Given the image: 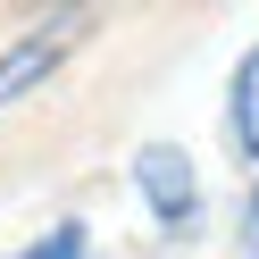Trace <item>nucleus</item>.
Listing matches in <instances>:
<instances>
[{
    "label": "nucleus",
    "instance_id": "nucleus-3",
    "mask_svg": "<svg viewBox=\"0 0 259 259\" xmlns=\"http://www.w3.org/2000/svg\"><path fill=\"white\" fill-rule=\"evenodd\" d=\"M234 142L259 159V51L242 59V75H234Z\"/></svg>",
    "mask_w": 259,
    "mask_h": 259
},
{
    "label": "nucleus",
    "instance_id": "nucleus-2",
    "mask_svg": "<svg viewBox=\"0 0 259 259\" xmlns=\"http://www.w3.org/2000/svg\"><path fill=\"white\" fill-rule=\"evenodd\" d=\"M75 34H84V17H51V25H34L25 42H9V51H0V109H9V101H25L34 84H51V75H59V59L75 51Z\"/></svg>",
    "mask_w": 259,
    "mask_h": 259
},
{
    "label": "nucleus",
    "instance_id": "nucleus-4",
    "mask_svg": "<svg viewBox=\"0 0 259 259\" xmlns=\"http://www.w3.org/2000/svg\"><path fill=\"white\" fill-rule=\"evenodd\" d=\"M17 259H84V226H51V234H42L34 251H17Z\"/></svg>",
    "mask_w": 259,
    "mask_h": 259
},
{
    "label": "nucleus",
    "instance_id": "nucleus-1",
    "mask_svg": "<svg viewBox=\"0 0 259 259\" xmlns=\"http://www.w3.org/2000/svg\"><path fill=\"white\" fill-rule=\"evenodd\" d=\"M134 192L151 201V218H159V226H192V209H201L192 159L176 151V142H142V151H134Z\"/></svg>",
    "mask_w": 259,
    "mask_h": 259
},
{
    "label": "nucleus",
    "instance_id": "nucleus-5",
    "mask_svg": "<svg viewBox=\"0 0 259 259\" xmlns=\"http://www.w3.org/2000/svg\"><path fill=\"white\" fill-rule=\"evenodd\" d=\"M242 242H251V259H259V192H251V209H242Z\"/></svg>",
    "mask_w": 259,
    "mask_h": 259
}]
</instances>
